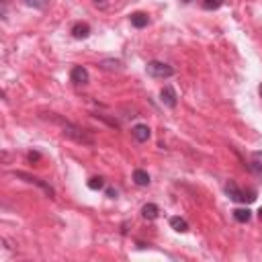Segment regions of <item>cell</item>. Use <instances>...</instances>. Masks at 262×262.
Masks as SVG:
<instances>
[{
	"mask_svg": "<svg viewBox=\"0 0 262 262\" xmlns=\"http://www.w3.org/2000/svg\"><path fill=\"white\" fill-rule=\"evenodd\" d=\"M64 125V135L66 137H70V140H74V142H78V144H86V146H92L94 144V140L92 137L82 129V127H78V125H72V123H62Z\"/></svg>",
	"mask_w": 262,
	"mask_h": 262,
	"instance_id": "7a4b0ae2",
	"label": "cell"
},
{
	"mask_svg": "<svg viewBox=\"0 0 262 262\" xmlns=\"http://www.w3.org/2000/svg\"><path fill=\"white\" fill-rule=\"evenodd\" d=\"M258 92H260V96H262V84H260V86H258Z\"/></svg>",
	"mask_w": 262,
	"mask_h": 262,
	"instance_id": "7402d4cb",
	"label": "cell"
},
{
	"mask_svg": "<svg viewBox=\"0 0 262 262\" xmlns=\"http://www.w3.org/2000/svg\"><path fill=\"white\" fill-rule=\"evenodd\" d=\"M160 101H162V105H166V107L174 109L176 103H178V96H176L174 88H172V86H164V88L160 90Z\"/></svg>",
	"mask_w": 262,
	"mask_h": 262,
	"instance_id": "5b68a950",
	"label": "cell"
},
{
	"mask_svg": "<svg viewBox=\"0 0 262 262\" xmlns=\"http://www.w3.org/2000/svg\"><path fill=\"white\" fill-rule=\"evenodd\" d=\"M250 168H252V172L262 176V151H254L250 156Z\"/></svg>",
	"mask_w": 262,
	"mask_h": 262,
	"instance_id": "8fae6325",
	"label": "cell"
},
{
	"mask_svg": "<svg viewBox=\"0 0 262 262\" xmlns=\"http://www.w3.org/2000/svg\"><path fill=\"white\" fill-rule=\"evenodd\" d=\"M15 176H17V178H25V181H27V183H31V185H37L39 188H43L49 197H53V188H51L49 185H45L43 181H41V178L31 176V174H27V172H15Z\"/></svg>",
	"mask_w": 262,
	"mask_h": 262,
	"instance_id": "277c9868",
	"label": "cell"
},
{
	"mask_svg": "<svg viewBox=\"0 0 262 262\" xmlns=\"http://www.w3.org/2000/svg\"><path fill=\"white\" fill-rule=\"evenodd\" d=\"M233 217H236V222H240V224H248L252 217V211L250 209H236L233 211Z\"/></svg>",
	"mask_w": 262,
	"mask_h": 262,
	"instance_id": "5bb4252c",
	"label": "cell"
},
{
	"mask_svg": "<svg viewBox=\"0 0 262 262\" xmlns=\"http://www.w3.org/2000/svg\"><path fill=\"white\" fill-rule=\"evenodd\" d=\"M96 2H103V0H96Z\"/></svg>",
	"mask_w": 262,
	"mask_h": 262,
	"instance_id": "cb8c5ba5",
	"label": "cell"
},
{
	"mask_svg": "<svg viewBox=\"0 0 262 262\" xmlns=\"http://www.w3.org/2000/svg\"><path fill=\"white\" fill-rule=\"evenodd\" d=\"M131 135L135 137L140 144H144V142H148L150 140V135H151V131H150V127L148 125H144V123H140V125H135L133 129H131Z\"/></svg>",
	"mask_w": 262,
	"mask_h": 262,
	"instance_id": "52a82bcc",
	"label": "cell"
},
{
	"mask_svg": "<svg viewBox=\"0 0 262 262\" xmlns=\"http://www.w3.org/2000/svg\"><path fill=\"white\" fill-rule=\"evenodd\" d=\"M72 35H74V39H86L90 35V27L86 23H76L72 27Z\"/></svg>",
	"mask_w": 262,
	"mask_h": 262,
	"instance_id": "9c48e42d",
	"label": "cell"
},
{
	"mask_svg": "<svg viewBox=\"0 0 262 262\" xmlns=\"http://www.w3.org/2000/svg\"><path fill=\"white\" fill-rule=\"evenodd\" d=\"M158 213H160V209H158V205H154V203L144 205V209H142V215H144V219H148V222H154V219L158 217Z\"/></svg>",
	"mask_w": 262,
	"mask_h": 262,
	"instance_id": "30bf717a",
	"label": "cell"
},
{
	"mask_svg": "<svg viewBox=\"0 0 262 262\" xmlns=\"http://www.w3.org/2000/svg\"><path fill=\"white\" fill-rule=\"evenodd\" d=\"M29 160L33 162V160H39V154H37V151H35V154H29Z\"/></svg>",
	"mask_w": 262,
	"mask_h": 262,
	"instance_id": "ffe728a7",
	"label": "cell"
},
{
	"mask_svg": "<svg viewBox=\"0 0 262 262\" xmlns=\"http://www.w3.org/2000/svg\"><path fill=\"white\" fill-rule=\"evenodd\" d=\"M225 0H203V8L205 10H217L219 6H224Z\"/></svg>",
	"mask_w": 262,
	"mask_h": 262,
	"instance_id": "e0dca14e",
	"label": "cell"
},
{
	"mask_svg": "<svg viewBox=\"0 0 262 262\" xmlns=\"http://www.w3.org/2000/svg\"><path fill=\"white\" fill-rule=\"evenodd\" d=\"M183 2H192V0H183Z\"/></svg>",
	"mask_w": 262,
	"mask_h": 262,
	"instance_id": "603a6c76",
	"label": "cell"
},
{
	"mask_svg": "<svg viewBox=\"0 0 262 262\" xmlns=\"http://www.w3.org/2000/svg\"><path fill=\"white\" fill-rule=\"evenodd\" d=\"M70 78H72L74 84H86V82L90 80L88 70H86L84 66H74V68H72V72H70Z\"/></svg>",
	"mask_w": 262,
	"mask_h": 262,
	"instance_id": "8992f818",
	"label": "cell"
},
{
	"mask_svg": "<svg viewBox=\"0 0 262 262\" xmlns=\"http://www.w3.org/2000/svg\"><path fill=\"white\" fill-rule=\"evenodd\" d=\"M107 195L111 197V199H115V197H117V190H115V188H109V190H107Z\"/></svg>",
	"mask_w": 262,
	"mask_h": 262,
	"instance_id": "d6986e66",
	"label": "cell"
},
{
	"mask_svg": "<svg viewBox=\"0 0 262 262\" xmlns=\"http://www.w3.org/2000/svg\"><path fill=\"white\" fill-rule=\"evenodd\" d=\"M146 70H148V74L151 76V78H158V80H164V78H170V76H174V70L168 66V64H164V62H150L148 66H146Z\"/></svg>",
	"mask_w": 262,
	"mask_h": 262,
	"instance_id": "3957f363",
	"label": "cell"
},
{
	"mask_svg": "<svg viewBox=\"0 0 262 262\" xmlns=\"http://www.w3.org/2000/svg\"><path fill=\"white\" fill-rule=\"evenodd\" d=\"M225 195H227L231 201H236V203H252V201L256 199V190L244 192L236 183L229 181V183L225 185Z\"/></svg>",
	"mask_w": 262,
	"mask_h": 262,
	"instance_id": "6da1fadb",
	"label": "cell"
},
{
	"mask_svg": "<svg viewBox=\"0 0 262 262\" xmlns=\"http://www.w3.org/2000/svg\"><path fill=\"white\" fill-rule=\"evenodd\" d=\"M88 188L90 190H101V188H105V178L103 176H92L90 181H88Z\"/></svg>",
	"mask_w": 262,
	"mask_h": 262,
	"instance_id": "2e32d148",
	"label": "cell"
},
{
	"mask_svg": "<svg viewBox=\"0 0 262 262\" xmlns=\"http://www.w3.org/2000/svg\"><path fill=\"white\" fill-rule=\"evenodd\" d=\"M25 2L33 8H45L47 6V0H25Z\"/></svg>",
	"mask_w": 262,
	"mask_h": 262,
	"instance_id": "ac0fdd59",
	"label": "cell"
},
{
	"mask_svg": "<svg viewBox=\"0 0 262 262\" xmlns=\"http://www.w3.org/2000/svg\"><path fill=\"white\" fill-rule=\"evenodd\" d=\"M99 66L103 68V70H121L123 68V64L119 60H103Z\"/></svg>",
	"mask_w": 262,
	"mask_h": 262,
	"instance_id": "9a60e30c",
	"label": "cell"
},
{
	"mask_svg": "<svg viewBox=\"0 0 262 262\" xmlns=\"http://www.w3.org/2000/svg\"><path fill=\"white\" fill-rule=\"evenodd\" d=\"M170 227H172V229H176V231H181V233L188 231V224L185 222V219H183V217H178V215L170 217Z\"/></svg>",
	"mask_w": 262,
	"mask_h": 262,
	"instance_id": "7c38bea8",
	"label": "cell"
},
{
	"mask_svg": "<svg viewBox=\"0 0 262 262\" xmlns=\"http://www.w3.org/2000/svg\"><path fill=\"white\" fill-rule=\"evenodd\" d=\"M129 19H131V25L135 27V29H144V27H148V23H150V17L146 15V12H133Z\"/></svg>",
	"mask_w": 262,
	"mask_h": 262,
	"instance_id": "ba28073f",
	"label": "cell"
},
{
	"mask_svg": "<svg viewBox=\"0 0 262 262\" xmlns=\"http://www.w3.org/2000/svg\"><path fill=\"white\" fill-rule=\"evenodd\" d=\"M133 183L137 187H148L150 185V174L146 170H135L133 172Z\"/></svg>",
	"mask_w": 262,
	"mask_h": 262,
	"instance_id": "4fadbf2b",
	"label": "cell"
},
{
	"mask_svg": "<svg viewBox=\"0 0 262 262\" xmlns=\"http://www.w3.org/2000/svg\"><path fill=\"white\" fill-rule=\"evenodd\" d=\"M258 217H260V222H262V207H260V209H258Z\"/></svg>",
	"mask_w": 262,
	"mask_h": 262,
	"instance_id": "44dd1931",
	"label": "cell"
}]
</instances>
